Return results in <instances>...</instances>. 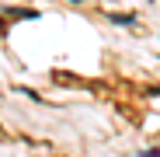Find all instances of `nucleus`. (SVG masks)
<instances>
[{"mask_svg":"<svg viewBox=\"0 0 160 157\" xmlns=\"http://www.w3.org/2000/svg\"><path fill=\"white\" fill-rule=\"evenodd\" d=\"M112 21H115V24H125V28H129V24H136L132 14H112Z\"/></svg>","mask_w":160,"mask_h":157,"instance_id":"1","label":"nucleus"}]
</instances>
